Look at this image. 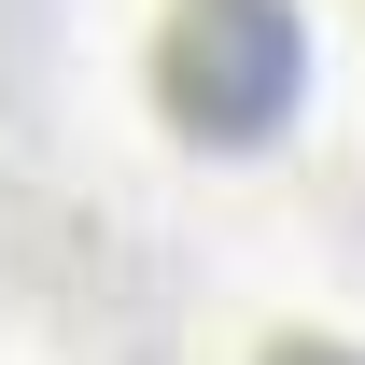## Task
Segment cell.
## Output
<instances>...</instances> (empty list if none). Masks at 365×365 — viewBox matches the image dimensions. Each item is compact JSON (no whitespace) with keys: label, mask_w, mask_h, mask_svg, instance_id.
Returning a JSON list of instances; mask_svg holds the SVG:
<instances>
[{"label":"cell","mask_w":365,"mask_h":365,"mask_svg":"<svg viewBox=\"0 0 365 365\" xmlns=\"http://www.w3.org/2000/svg\"><path fill=\"white\" fill-rule=\"evenodd\" d=\"M295 71H309V43L281 0H182L169 43H155V98L197 140H267L295 113Z\"/></svg>","instance_id":"6da1fadb"},{"label":"cell","mask_w":365,"mask_h":365,"mask_svg":"<svg viewBox=\"0 0 365 365\" xmlns=\"http://www.w3.org/2000/svg\"><path fill=\"white\" fill-rule=\"evenodd\" d=\"M267 365H365V351H337V337H295V351H267Z\"/></svg>","instance_id":"7a4b0ae2"}]
</instances>
